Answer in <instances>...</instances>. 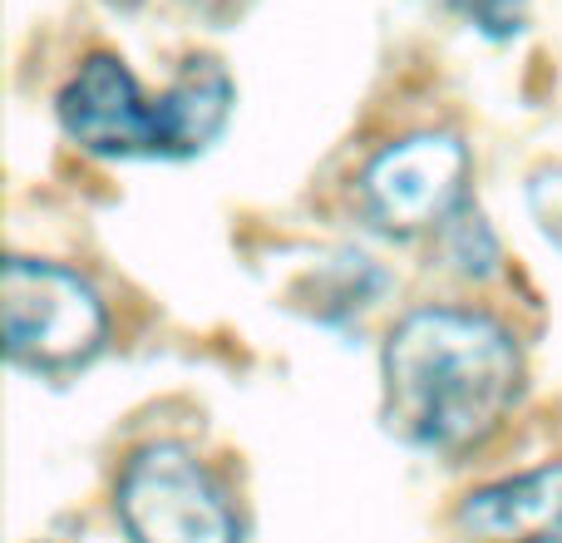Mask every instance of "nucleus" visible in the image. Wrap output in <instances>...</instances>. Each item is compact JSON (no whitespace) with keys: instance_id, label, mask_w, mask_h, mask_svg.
Listing matches in <instances>:
<instances>
[{"instance_id":"nucleus-9","label":"nucleus","mask_w":562,"mask_h":543,"mask_svg":"<svg viewBox=\"0 0 562 543\" xmlns=\"http://www.w3.org/2000/svg\"><path fill=\"white\" fill-rule=\"evenodd\" d=\"M109 5H119V10H134V5H138V0H109Z\"/></svg>"},{"instance_id":"nucleus-8","label":"nucleus","mask_w":562,"mask_h":543,"mask_svg":"<svg viewBox=\"0 0 562 543\" xmlns=\"http://www.w3.org/2000/svg\"><path fill=\"white\" fill-rule=\"evenodd\" d=\"M528 208H533L543 237L562 253V168H538L528 184Z\"/></svg>"},{"instance_id":"nucleus-7","label":"nucleus","mask_w":562,"mask_h":543,"mask_svg":"<svg viewBox=\"0 0 562 543\" xmlns=\"http://www.w3.org/2000/svg\"><path fill=\"white\" fill-rule=\"evenodd\" d=\"M454 10L469 20L474 30H484L488 40H514L528 20L524 0H454Z\"/></svg>"},{"instance_id":"nucleus-3","label":"nucleus","mask_w":562,"mask_h":543,"mask_svg":"<svg viewBox=\"0 0 562 543\" xmlns=\"http://www.w3.org/2000/svg\"><path fill=\"white\" fill-rule=\"evenodd\" d=\"M0 326L10 366L35 376H75L104 351V307L75 272L10 257L0 272Z\"/></svg>"},{"instance_id":"nucleus-2","label":"nucleus","mask_w":562,"mask_h":543,"mask_svg":"<svg viewBox=\"0 0 562 543\" xmlns=\"http://www.w3.org/2000/svg\"><path fill=\"white\" fill-rule=\"evenodd\" d=\"M233 79L217 59H188L183 75L148 99L134 69L114 55H89L59 89V124L99 158H193L227 129Z\"/></svg>"},{"instance_id":"nucleus-6","label":"nucleus","mask_w":562,"mask_h":543,"mask_svg":"<svg viewBox=\"0 0 562 543\" xmlns=\"http://www.w3.org/2000/svg\"><path fill=\"white\" fill-rule=\"evenodd\" d=\"M459 519L479 539L494 543H562V465H543L474 489Z\"/></svg>"},{"instance_id":"nucleus-10","label":"nucleus","mask_w":562,"mask_h":543,"mask_svg":"<svg viewBox=\"0 0 562 543\" xmlns=\"http://www.w3.org/2000/svg\"><path fill=\"white\" fill-rule=\"evenodd\" d=\"M203 5H227V0H203Z\"/></svg>"},{"instance_id":"nucleus-5","label":"nucleus","mask_w":562,"mask_h":543,"mask_svg":"<svg viewBox=\"0 0 562 543\" xmlns=\"http://www.w3.org/2000/svg\"><path fill=\"white\" fill-rule=\"evenodd\" d=\"M469 154L449 134H409L380 148L360 174V203L370 223L395 237H415L449 223L464 203Z\"/></svg>"},{"instance_id":"nucleus-4","label":"nucleus","mask_w":562,"mask_h":543,"mask_svg":"<svg viewBox=\"0 0 562 543\" xmlns=\"http://www.w3.org/2000/svg\"><path fill=\"white\" fill-rule=\"evenodd\" d=\"M114 514L128 543H243L227 489L178 445H148L128 459Z\"/></svg>"},{"instance_id":"nucleus-1","label":"nucleus","mask_w":562,"mask_h":543,"mask_svg":"<svg viewBox=\"0 0 562 543\" xmlns=\"http://www.w3.org/2000/svg\"><path fill=\"white\" fill-rule=\"evenodd\" d=\"M380 376L390 435L459 455L504 425L524 386V361L514 336L484 311L425 307L390 331Z\"/></svg>"}]
</instances>
